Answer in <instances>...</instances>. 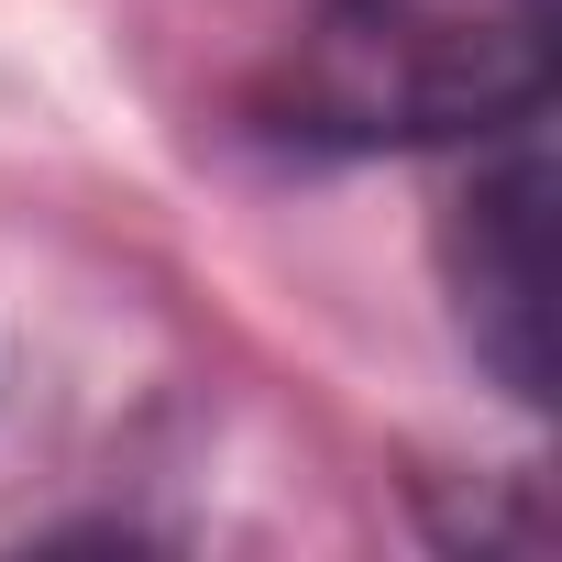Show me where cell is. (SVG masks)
<instances>
[{
    "label": "cell",
    "instance_id": "6da1fadb",
    "mask_svg": "<svg viewBox=\"0 0 562 562\" xmlns=\"http://www.w3.org/2000/svg\"><path fill=\"white\" fill-rule=\"evenodd\" d=\"M551 0H321L276 78V122L331 155L496 144L540 122Z\"/></svg>",
    "mask_w": 562,
    "mask_h": 562
},
{
    "label": "cell",
    "instance_id": "7a4b0ae2",
    "mask_svg": "<svg viewBox=\"0 0 562 562\" xmlns=\"http://www.w3.org/2000/svg\"><path fill=\"white\" fill-rule=\"evenodd\" d=\"M452 288H463V331L496 364V386L540 408L551 397V155L529 122H507V155L463 188Z\"/></svg>",
    "mask_w": 562,
    "mask_h": 562
}]
</instances>
